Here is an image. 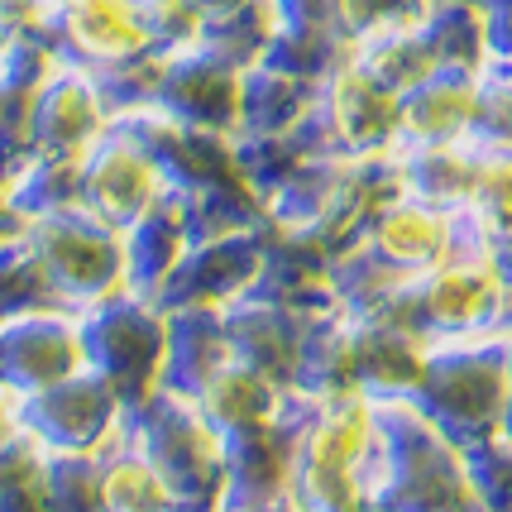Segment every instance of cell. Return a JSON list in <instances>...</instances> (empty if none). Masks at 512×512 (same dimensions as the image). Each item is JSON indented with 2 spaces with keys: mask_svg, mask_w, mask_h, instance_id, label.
<instances>
[{
  "mask_svg": "<svg viewBox=\"0 0 512 512\" xmlns=\"http://www.w3.org/2000/svg\"><path fill=\"white\" fill-rule=\"evenodd\" d=\"M369 498L379 512H479L469 493L465 450L412 398L374 402Z\"/></svg>",
  "mask_w": 512,
  "mask_h": 512,
  "instance_id": "6da1fadb",
  "label": "cell"
},
{
  "mask_svg": "<svg viewBox=\"0 0 512 512\" xmlns=\"http://www.w3.org/2000/svg\"><path fill=\"white\" fill-rule=\"evenodd\" d=\"M292 503L302 512H379L369 498L374 465V402L331 398L312 402L292 393Z\"/></svg>",
  "mask_w": 512,
  "mask_h": 512,
  "instance_id": "7a4b0ae2",
  "label": "cell"
},
{
  "mask_svg": "<svg viewBox=\"0 0 512 512\" xmlns=\"http://www.w3.org/2000/svg\"><path fill=\"white\" fill-rule=\"evenodd\" d=\"M512 388V331L441 335L426 345V369L412 402L455 446H479L503 431Z\"/></svg>",
  "mask_w": 512,
  "mask_h": 512,
  "instance_id": "3957f363",
  "label": "cell"
},
{
  "mask_svg": "<svg viewBox=\"0 0 512 512\" xmlns=\"http://www.w3.org/2000/svg\"><path fill=\"white\" fill-rule=\"evenodd\" d=\"M130 441L163 474V484L173 493L182 512H221L225 498V436L201 417L192 398L163 393L144 398L125 417Z\"/></svg>",
  "mask_w": 512,
  "mask_h": 512,
  "instance_id": "277c9868",
  "label": "cell"
},
{
  "mask_svg": "<svg viewBox=\"0 0 512 512\" xmlns=\"http://www.w3.org/2000/svg\"><path fill=\"white\" fill-rule=\"evenodd\" d=\"M24 240L39 254L53 297L87 312L115 292L130 288V240L111 221L91 216L87 206H67L39 221H24Z\"/></svg>",
  "mask_w": 512,
  "mask_h": 512,
  "instance_id": "5b68a950",
  "label": "cell"
},
{
  "mask_svg": "<svg viewBox=\"0 0 512 512\" xmlns=\"http://www.w3.org/2000/svg\"><path fill=\"white\" fill-rule=\"evenodd\" d=\"M87 335V369H96L125 398L139 407L163 388V359H168V312L144 292H115L82 312Z\"/></svg>",
  "mask_w": 512,
  "mask_h": 512,
  "instance_id": "8992f818",
  "label": "cell"
},
{
  "mask_svg": "<svg viewBox=\"0 0 512 512\" xmlns=\"http://www.w3.org/2000/svg\"><path fill=\"white\" fill-rule=\"evenodd\" d=\"M307 154H379L402 144V96L379 87L364 67L350 58L335 67L316 91L312 115L297 125Z\"/></svg>",
  "mask_w": 512,
  "mask_h": 512,
  "instance_id": "52a82bcc",
  "label": "cell"
},
{
  "mask_svg": "<svg viewBox=\"0 0 512 512\" xmlns=\"http://www.w3.org/2000/svg\"><path fill=\"white\" fill-rule=\"evenodd\" d=\"M125 417H130L125 398L96 369H82L20 402L24 431L44 450H63V455H101L125 431Z\"/></svg>",
  "mask_w": 512,
  "mask_h": 512,
  "instance_id": "ba28073f",
  "label": "cell"
},
{
  "mask_svg": "<svg viewBox=\"0 0 512 512\" xmlns=\"http://www.w3.org/2000/svg\"><path fill=\"white\" fill-rule=\"evenodd\" d=\"M82 369H87L82 312L53 302V307H34L0 321V379L20 398H34Z\"/></svg>",
  "mask_w": 512,
  "mask_h": 512,
  "instance_id": "9c48e42d",
  "label": "cell"
},
{
  "mask_svg": "<svg viewBox=\"0 0 512 512\" xmlns=\"http://www.w3.org/2000/svg\"><path fill=\"white\" fill-rule=\"evenodd\" d=\"M173 187L163 178L158 158L134 139L120 120L82 154V206L91 216L130 230L139 216H149Z\"/></svg>",
  "mask_w": 512,
  "mask_h": 512,
  "instance_id": "30bf717a",
  "label": "cell"
},
{
  "mask_svg": "<svg viewBox=\"0 0 512 512\" xmlns=\"http://www.w3.org/2000/svg\"><path fill=\"white\" fill-rule=\"evenodd\" d=\"M44 39L63 63H77L87 72H106L154 48L139 0H48Z\"/></svg>",
  "mask_w": 512,
  "mask_h": 512,
  "instance_id": "8fae6325",
  "label": "cell"
},
{
  "mask_svg": "<svg viewBox=\"0 0 512 512\" xmlns=\"http://www.w3.org/2000/svg\"><path fill=\"white\" fill-rule=\"evenodd\" d=\"M115 125L111 106L101 96L96 72L77 63H58L48 72L34 101V125H29V154H67L82 158Z\"/></svg>",
  "mask_w": 512,
  "mask_h": 512,
  "instance_id": "7c38bea8",
  "label": "cell"
},
{
  "mask_svg": "<svg viewBox=\"0 0 512 512\" xmlns=\"http://www.w3.org/2000/svg\"><path fill=\"white\" fill-rule=\"evenodd\" d=\"M240 91H245V72L197 44L182 48V53H168L154 111L173 115L182 125L240 134Z\"/></svg>",
  "mask_w": 512,
  "mask_h": 512,
  "instance_id": "4fadbf2b",
  "label": "cell"
},
{
  "mask_svg": "<svg viewBox=\"0 0 512 512\" xmlns=\"http://www.w3.org/2000/svg\"><path fill=\"white\" fill-rule=\"evenodd\" d=\"M292 450H297V426H292V402L278 422L249 426L225 436V498L221 512L278 508L292 503Z\"/></svg>",
  "mask_w": 512,
  "mask_h": 512,
  "instance_id": "5bb4252c",
  "label": "cell"
},
{
  "mask_svg": "<svg viewBox=\"0 0 512 512\" xmlns=\"http://www.w3.org/2000/svg\"><path fill=\"white\" fill-rule=\"evenodd\" d=\"M264 268V230L254 235H230V240H197L187 249L178 273L168 278V288L158 292L163 312L178 307H230L245 292H254Z\"/></svg>",
  "mask_w": 512,
  "mask_h": 512,
  "instance_id": "9a60e30c",
  "label": "cell"
},
{
  "mask_svg": "<svg viewBox=\"0 0 512 512\" xmlns=\"http://www.w3.org/2000/svg\"><path fill=\"white\" fill-rule=\"evenodd\" d=\"M340 249L326 245L312 230H297V225H264V268H259V297H273L302 316H321L340 307L331 292V264Z\"/></svg>",
  "mask_w": 512,
  "mask_h": 512,
  "instance_id": "2e32d148",
  "label": "cell"
},
{
  "mask_svg": "<svg viewBox=\"0 0 512 512\" xmlns=\"http://www.w3.org/2000/svg\"><path fill=\"white\" fill-rule=\"evenodd\" d=\"M125 130L158 158L168 187L187 197V192H201L211 182L240 173L235 163V134H216V130H201V125H182L173 115L163 111H139L120 120Z\"/></svg>",
  "mask_w": 512,
  "mask_h": 512,
  "instance_id": "e0dca14e",
  "label": "cell"
},
{
  "mask_svg": "<svg viewBox=\"0 0 512 512\" xmlns=\"http://www.w3.org/2000/svg\"><path fill=\"white\" fill-rule=\"evenodd\" d=\"M359 240L374 249L383 264L398 268L402 278H422L455 254V211L431 206L422 197H398L369 221V230Z\"/></svg>",
  "mask_w": 512,
  "mask_h": 512,
  "instance_id": "ac0fdd59",
  "label": "cell"
},
{
  "mask_svg": "<svg viewBox=\"0 0 512 512\" xmlns=\"http://www.w3.org/2000/svg\"><path fill=\"white\" fill-rule=\"evenodd\" d=\"M307 321L312 316L292 312L273 297L245 292L240 302L225 307V331H230V350L240 364L268 374L273 383H283L292 393L297 379V355H302V340H307Z\"/></svg>",
  "mask_w": 512,
  "mask_h": 512,
  "instance_id": "d6986e66",
  "label": "cell"
},
{
  "mask_svg": "<svg viewBox=\"0 0 512 512\" xmlns=\"http://www.w3.org/2000/svg\"><path fill=\"white\" fill-rule=\"evenodd\" d=\"M426 340L398 316H355V355H359V393L379 398H412L426 369Z\"/></svg>",
  "mask_w": 512,
  "mask_h": 512,
  "instance_id": "ffe728a7",
  "label": "cell"
},
{
  "mask_svg": "<svg viewBox=\"0 0 512 512\" xmlns=\"http://www.w3.org/2000/svg\"><path fill=\"white\" fill-rule=\"evenodd\" d=\"M479 96H484V72L436 67L422 87H412L402 96V144L474 139Z\"/></svg>",
  "mask_w": 512,
  "mask_h": 512,
  "instance_id": "44dd1931",
  "label": "cell"
},
{
  "mask_svg": "<svg viewBox=\"0 0 512 512\" xmlns=\"http://www.w3.org/2000/svg\"><path fill=\"white\" fill-rule=\"evenodd\" d=\"M225 364H235L230 331H225V307H178V312H168L163 393L197 398Z\"/></svg>",
  "mask_w": 512,
  "mask_h": 512,
  "instance_id": "7402d4cb",
  "label": "cell"
},
{
  "mask_svg": "<svg viewBox=\"0 0 512 512\" xmlns=\"http://www.w3.org/2000/svg\"><path fill=\"white\" fill-rule=\"evenodd\" d=\"M292 393L312 402L355 398L359 393V355H355V316L331 307L307 321V340L297 355Z\"/></svg>",
  "mask_w": 512,
  "mask_h": 512,
  "instance_id": "603a6c76",
  "label": "cell"
},
{
  "mask_svg": "<svg viewBox=\"0 0 512 512\" xmlns=\"http://www.w3.org/2000/svg\"><path fill=\"white\" fill-rule=\"evenodd\" d=\"M125 240H130V292H144L158 302V292L168 288V278L178 273L187 249L197 245L192 221H187V201L178 192H168L149 216H139L125 230Z\"/></svg>",
  "mask_w": 512,
  "mask_h": 512,
  "instance_id": "cb8c5ba5",
  "label": "cell"
},
{
  "mask_svg": "<svg viewBox=\"0 0 512 512\" xmlns=\"http://www.w3.org/2000/svg\"><path fill=\"white\" fill-rule=\"evenodd\" d=\"M192 402H197L201 417L216 426L221 436H235V431H249V426L278 422V417L288 412L292 393L283 383H273L268 374H259V369H249V364L235 359V364H225L221 374L206 383Z\"/></svg>",
  "mask_w": 512,
  "mask_h": 512,
  "instance_id": "d4e9b609",
  "label": "cell"
},
{
  "mask_svg": "<svg viewBox=\"0 0 512 512\" xmlns=\"http://www.w3.org/2000/svg\"><path fill=\"white\" fill-rule=\"evenodd\" d=\"M402 187L407 197H422L431 206L460 211L474 201V163L479 144L474 139H441V144H398Z\"/></svg>",
  "mask_w": 512,
  "mask_h": 512,
  "instance_id": "484cf974",
  "label": "cell"
},
{
  "mask_svg": "<svg viewBox=\"0 0 512 512\" xmlns=\"http://www.w3.org/2000/svg\"><path fill=\"white\" fill-rule=\"evenodd\" d=\"M316 91H321L316 82L273 63L249 67L240 91V134H292L312 115Z\"/></svg>",
  "mask_w": 512,
  "mask_h": 512,
  "instance_id": "4316f807",
  "label": "cell"
},
{
  "mask_svg": "<svg viewBox=\"0 0 512 512\" xmlns=\"http://www.w3.org/2000/svg\"><path fill=\"white\" fill-rule=\"evenodd\" d=\"M182 201H187L192 240H230V235H254L268 225V197L245 173H230L201 192H187Z\"/></svg>",
  "mask_w": 512,
  "mask_h": 512,
  "instance_id": "83f0119b",
  "label": "cell"
},
{
  "mask_svg": "<svg viewBox=\"0 0 512 512\" xmlns=\"http://www.w3.org/2000/svg\"><path fill=\"white\" fill-rule=\"evenodd\" d=\"M5 197L24 221H39L67 206H82V158L67 154H24L10 178H5Z\"/></svg>",
  "mask_w": 512,
  "mask_h": 512,
  "instance_id": "f1b7e54d",
  "label": "cell"
},
{
  "mask_svg": "<svg viewBox=\"0 0 512 512\" xmlns=\"http://www.w3.org/2000/svg\"><path fill=\"white\" fill-rule=\"evenodd\" d=\"M355 63L393 96H407L412 87H422L426 77L441 67L431 44H426L422 24H398V29H379V34L355 39Z\"/></svg>",
  "mask_w": 512,
  "mask_h": 512,
  "instance_id": "f546056e",
  "label": "cell"
},
{
  "mask_svg": "<svg viewBox=\"0 0 512 512\" xmlns=\"http://www.w3.org/2000/svg\"><path fill=\"white\" fill-rule=\"evenodd\" d=\"M101 484H106V508L111 512H168L178 508L173 493L163 484L154 460L130 441V431H120L111 446L101 450Z\"/></svg>",
  "mask_w": 512,
  "mask_h": 512,
  "instance_id": "4dcf8cb0",
  "label": "cell"
},
{
  "mask_svg": "<svg viewBox=\"0 0 512 512\" xmlns=\"http://www.w3.org/2000/svg\"><path fill=\"white\" fill-rule=\"evenodd\" d=\"M278 5L273 0H245L225 15H211L206 29H201V48H211L216 58L235 63L240 72L259 67L268 58V48L278 39Z\"/></svg>",
  "mask_w": 512,
  "mask_h": 512,
  "instance_id": "1f68e13d",
  "label": "cell"
},
{
  "mask_svg": "<svg viewBox=\"0 0 512 512\" xmlns=\"http://www.w3.org/2000/svg\"><path fill=\"white\" fill-rule=\"evenodd\" d=\"M402 283L407 278L393 264H383L364 240L345 245L331 264V292H335V302H340V312H350V316H379L402 292Z\"/></svg>",
  "mask_w": 512,
  "mask_h": 512,
  "instance_id": "d6a6232c",
  "label": "cell"
},
{
  "mask_svg": "<svg viewBox=\"0 0 512 512\" xmlns=\"http://www.w3.org/2000/svg\"><path fill=\"white\" fill-rule=\"evenodd\" d=\"M422 34L441 67H489V15L484 5H431L422 15Z\"/></svg>",
  "mask_w": 512,
  "mask_h": 512,
  "instance_id": "836d02e7",
  "label": "cell"
},
{
  "mask_svg": "<svg viewBox=\"0 0 512 512\" xmlns=\"http://www.w3.org/2000/svg\"><path fill=\"white\" fill-rule=\"evenodd\" d=\"M0 512H48V450L29 431L0 441Z\"/></svg>",
  "mask_w": 512,
  "mask_h": 512,
  "instance_id": "e575fe53",
  "label": "cell"
},
{
  "mask_svg": "<svg viewBox=\"0 0 512 512\" xmlns=\"http://www.w3.org/2000/svg\"><path fill=\"white\" fill-rule=\"evenodd\" d=\"M355 58V39L350 34H302V29H278V39L268 48L264 63L283 67V72H297L307 82H326L335 67H345Z\"/></svg>",
  "mask_w": 512,
  "mask_h": 512,
  "instance_id": "d590c367",
  "label": "cell"
},
{
  "mask_svg": "<svg viewBox=\"0 0 512 512\" xmlns=\"http://www.w3.org/2000/svg\"><path fill=\"white\" fill-rule=\"evenodd\" d=\"M163 67H168V53H163V48H144V53H134V58H125V63L96 72L101 96H106V106H111L115 120L139 115V111H154L158 87H163Z\"/></svg>",
  "mask_w": 512,
  "mask_h": 512,
  "instance_id": "8d00e7d4",
  "label": "cell"
},
{
  "mask_svg": "<svg viewBox=\"0 0 512 512\" xmlns=\"http://www.w3.org/2000/svg\"><path fill=\"white\" fill-rule=\"evenodd\" d=\"M307 144L292 134H235V163H240V173H245L264 197H273L283 182L307 163Z\"/></svg>",
  "mask_w": 512,
  "mask_h": 512,
  "instance_id": "74e56055",
  "label": "cell"
},
{
  "mask_svg": "<svg viewBox=\"0 0 512 512\" xmlns=\"http://www.w3.org/2000/svg\"><path fill=\"white\" fill-rule=\"evenodd\" d=\"M58 297L48 288L44 278V264H39V254L29 249L24 235L15 240H5L0 245V321L5 316H20V312H34V307H53ZM63 307V302H58Z\"/></svg>",
  "mask_w": 512,
  "mask_h": 512,
  "instance_id": "f35d334b",
  "label": "cell"
},
{
  "mask_svg": "<svg viewBox=\"0 0 512 512\" xmlns=\"http://www.w3.org/2000/svg\"><path fill=\"white\" fill-rule=\"evenodd\" d=\"M48 512H111L101 484V455L48 450Z\"/></svg>",
  "mask_w": 512,
  "mask_h": 512,
  "instance_id": "ab89813d",
  "label": "cell"
},
{
  "mask_svg": "<svg viewBox=\"0 0 512 512\" xmlns=\"http://www.w3.org/2000/svg\"><path fill=\"white\" fill-rule=\"evenodd\" d=\"M469 493L479 512H512V441L498 431L479 446H465Z\"/></svg>",
  "mask_w": 512,
  "mask_h": 512,
  "instance_id": "60d3db41",
  "label": "cell"
},
{
  "mask_svg": "<svg viewBox=\"0 0 512 512\" xmlns=\"http://www.w3.org/2000/svg\"><path fill=\"white\" fill-rule=\"evenodd\" d=\"M479 144V139H474ZM493 230H512V144H479L474 163V201Z\"/></svg>",
  "mask_w": 512,
  "mask_h": 512,
  "instance_id": "b9f144b4",
  "label": "cell"
},
{
  "mask_svg": "<svg viewBox=\"0 0 512 512\" xmlns=\"http://www.w3.org/2000/svg\"><path fill=\"white\" fill-rule=\"evenodd\" d=\"M144 10V29H149V44L163 53H182V48L201 44V29H206V10L197 0H139Z\"/></svg>",
  "mask_w": 512,
  "mask_h": 512,
  "instance_id": "7bdbcfd3",
  "label": "cell"
},
{
  "mask_svg": "<svg viewBox=\"0 0 512 512\" xmlns=\"http://www.w3.org/2000/svg\"><path fill=\"white\" fill-rule=\"evenodd\" d=\"M479 144H512V67H484V96H479V120H474Z\"/></svg>",
  "mask_w": 512,
  "mask_h": 512,
  "instance_id": "ee69618b",
  "label": "cell"
},
{
  "mask_svg": "<svg viewBox=\"0 0 512 512\" xmlns=\"http://www.w3.org/2000/svg\"><path fill=\"white\" fill-rule=\"evenodd\" d=\"M340 15L350 39L379 34V29H398V24H422L426 0H340Z\"/></svg>",
  "mask_w": 512,
  "mask_h": 512,
  "instance_id": "f6af8a7d",
  "label": "cell"
},
{
  "mask_svg": "<svg viewBox=\"0 0 512 512\" xmlns=\"http://www.w3.org/2000/svg\"><path fill=\"white\" fill-rule=\"evenodd\" d=\"M278 5V24L283 29H302V34H350L340 0H273Z\"/></svg>",
  "mask_w": 512,
  "mask_h": 512,
  "instance_id": "bcb514c9",
  "label": "cell"
},
{
  "mask_svg": "<svg viewBox=\"0 0 512 512\" xmlns=\"http://www.w3.org/2000/svg\"><path fill=\"white\" fill-rule=\"evenodd\" d=\"M484 15H489V63L512 67V0H489Z\"/></svg>",
  "mask_w": 512,
  "mask_h": 512,
  "instance_id": "7dc6e473",
  "label": "cell"
},
{
  "mask_svg": "<svg viewBox=\"0 0 512 512\" xmlns=\"http://www.w3.org/2000/svg\"><path fill=\"white\" fill-rule=\"evenodd\" d=\"M20 402H24L20 393L0 379V441H5V436H15V431H24L20 426Z\"/></svg>",
  "mask_w": 512,
  "mask_h": 512,
  "instance_id": "c3c4849f",
  "label": "cell"
},
{
  "mask_svg": "<svg viewBox=\"0 0 512 512\" xmlns=\"http://www.w3.org/2000/svg\"><path fill=\"white\" fill-rule=\"evenodd\" d=\"M493 264H498V278L508 288V321H512V230H498L493 235Z\"/></svg>",
  "mask_w": 512,
  "mask_h": 512,
  "instance_id": "681fc988",
  "label": "cell"
},
{
  "mask_svg": "<svg viewBox=\"0 0 512 512\" xmlns=\"http://www.w3.org/2000/svg\"><path fill=\"white\" fill-rule=\"evenodd\" d=\"M15 235H24V216L10 206L5 187H0V245H5V240H15Z\"/></svg>",
  "mask_w": 512,
  "mask_h": 512,
  "instance_id": "f907efd6",
  "label": "cell"
},
{
  "mask_svg": "<svg viewBox=\"0 0 512 512\" xmlns=\"http://www.w3.org/2000/svg\"><path fill=\"white\" fill-rule=\"evenodd\" d=\"M201 10H206V20L211 15H225V10H235V5H245V0H197Z\"/></svg>",
  "mask_w": 512,
  "mask_h": 512,
  "instance_id": "816d5d0a",
  "label": "cell"
},
{
  "mask_svg": "<svg viewBox=\"0 0 512 512\" xmlns=\"http://www.w3.org/2000/svg\"><path fill=\"white\" fill-rule=\"evenodd\" d=\"M15 163H20V158H10L5 149H0V187H5V178H10V168H15Z\"/></svg>",
  "mask_w": 512,
  "mask_h": 512,
  "instance_id": "f5cc1de1",
  "label": "cell"
},
{
  "mask_svg": "<svg viewBox=\"0 0 512 512\" xmlns=\"http://www.w3.org/2000/svg\"><path fill=\"white\" fill-rule=\"evenodd\" d=\"M431 5H489V0H426V10Z\"/></svg>",
  "mask_w": 512,
  "mask_h": 512,
  "instance_id": "db71d44e",
  "label": "cell"
},
{
  "mask_svg": "<svg viewBox=\"0 0 512 512\" xmlns=\"http://www.w3.org/2000/svg\"><path fill=\"white\" fill-rule=\"evenodd\" d=\"M503 436L512 441V388H508V412H503Z\"/></svg>",
  "mask_w": 512,
  "mask_h": 512,
  "instance_id": "11a10c76",
  "label": "cell"
},
{
  "mask_svg": "<svg viewBox=\"0 0 512 512\" xmlns=\"http://www.w3.org/2000/svg\"><path fill=\"white\" fill-rule=\"evenodd\" d=\"M249 512H302L297 503H278V508H249Z\"/></svg>",
  "mask_w": 512,
  "mask_h": 512,
  "instance_id": "9f6ffc18",
  "label": "cell"
},
{
  "mask_svg": "<svg viewBox=\"0 0 512 512\" xmlns=\"http://www.w3.org/2000/svg\"><path fill=\"white\" fill-rule=\"evenodd\" d=\"M0 48H5V34H0Z\"/></svg>",
  "mask_w": 512,
  "mask_h": 512,
  "instance_id": "6f0895ef",
  "label": "cell"
},
{
  "mask_svg": "<svg viewBox=\"0 0 512 512\" xmlns=\"http://www.w3.org/2000/svg\"><path fill=\"white\" fill-rule=\"evenodd\" d=\"M168 512H182V508H168Z\"/></svg>",
  "mask_w": 512,
  "mask_h": 512,
  "instance_id": "680465c9",
  "label": "cell"
}]
</instances>
